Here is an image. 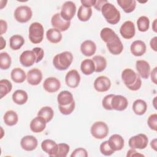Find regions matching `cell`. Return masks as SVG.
Listing matches in <instances>:
<instances>
[{
    "label": "cell",
    "mask_w": 157,
    "mask_h": 157,
    "mask_svg": "<svg viewBox=\"0 0 157 157\" xmlns=\"http://www.w3.org/2000/svg\"><path fill=\"white\" fill-rule=\"evenodd\" d=\"M101 11L108 23L116 25L120 21L121 18L120 12L112 4L107 2L102 6Z\"/></svg>",
    "instance_id": "cell-1"
},
{
    "label": "cell",
    "mask_w": 157,
    "mask_h": 157,
    "mask_svg": "<svg viewBox=\"0 0 157 157\" xmlns=\"http://www.w3.org/2000/svg\"><path fill=\"white\" fill-rule=\"evenodd\" d=\"M73 55L71 52L65 51L56 55L53 59V65L59 71H64L68 69L73 61Z\"/></svg>",
    "instance_id": "cell-2"
},
{
    "label": "cell",
    "mask_w": 157,
    "mask_h": 157,
    "mask_svg": "<svg viewBox=\"0 0 157 157\" xmlns=\"http://www.w3.org/2000/svg\"><path fill=\"white\" fill-rule=\"evenodd\" d=\"M44 29L42 25L39 22L32 23L29 27L28 37L31 43H40L44 39Z\"/></svg>",
    "instance_id": "cell-3"
},
{
    "label": "cell",
    "mask_w": 157,
    "mask_h": 157,
    "mask_svg": "<svg viewBox=\"0 0 157 157\" xmlns=\"http://www.w3.org/2000/svg\"><path fill=\"white\" fill-rule=\"evenodd\" d=\"M109 132L108 125L104 121L94 122L91 126L90 132L92 136L96 139H102L106 137Z\"/></svg>",
    "instance_id": "cell-4"
},
{
    "label": "cell",
    "mask_w": 157,
    "mask_h": 157,
    "mask_svg": "<svg viewBox=\"0 0 157 157\" xmlns=\"http://www.w3.org/2000/svg\"><path fill=\"white\" fill-rule=\"evenodd\" d=\"M33 16L31 9L27 6H20L16 8L14 12L15 19L20 23L28 22Z\"/></svg>",
    "instance_id": "cell-5"
},
{
    "label": "cell",
    "mask_w": 157,
    "mask_h": 157,
    "mask_svg": "<svg viewBox=\"0 0 157 157\" xmlns=\"http://www.w3.org/2000/svg\"><path fill=\"white\" fill-rule=\"evenodd\" d=\"M148 143V139L144 134H138L131 137L128 141V145L131 148L145 149Z\"/></svg>",
    "instance_id": "cell-6"
},
{
    "label": "cell",
    "mask_w": 157,
    "mask_h": 157,
    "mask_svg": "<svg viewBox=\"0 0 157 157\" xmlns=\"http://www.w3.org/2000/svg\"><path fill=\"white\" fill-rule=\"evenodd\" d=\"M76 10V6L72 1H66L61 6L60 12L61 17L64 20L70 21L74 17Z\"/></svg>",
    "instance_id": "cell-7"
},
{
    "label": "cell",
    "mask_w": 157,
    "mask_h": 157,
    "mask_svg": "<svg viewBox=\"0 0 157 157\" xmlns=\"http://www.w3.org/2000/svg\"><path fill=\"white\" fill-rule=\"evenodd\" d=\"M140 78L139 75L130 68L124 69L121 73V79L128 88L136 83Z\"/></svg>",
    "instance_id": "cell-8"
},
{
    "label": "cell",
    "mask_w": 157,
    "mask_h": 157,
    "mask_svg": "<svg viewBox=\"0 0 157 157\" xmlns=\"http://www.w3.org/2000/svg\"><path fill=\"white\" fill-rule=\"evenodd\" d=\"M51 24L53 28L59 30L60 32H64L69 28L71 21L64 20L61 17L60 13H56L52 16L51 18Z\"/></svg>",
    "instance_id": "cell-9"
},
{
    "label": "cell",
    "mask_w": 157,
    "mask_h": 157,
    "mask_svg": "<svg viewBox=\"0 0 157 157\" xmlns=\"http://www.w3.org/2000/svg\"><path fill=\"white\" fill-rule=\"evenodd\" d=\"M120 33L124 39H132L136 33L134 23L130 20L124 21L120 28Z\"/></svg>",
    "instance_id": "cell-10"
},
{
    "label": "cell",
    "mask_w": 157,
    "mask_h": 157,
    "mask_svg": "<svg viewBox=\"0 0 157 157\" xmlns=\"http://www.w3.org/2000/svg\"><path fill=\"white\" fill-rule=\"evenodd\" d=\"M94 88L98 92L107 91L111 86L110 78L105 75L97 77L94 82Z\"/></svg>",
    "instance_id": "cell-11"
},
{
    "label": "cell",
    "mask_w": 157,
    "mask_h": 157,
    "mask_svg": "<svg viewBox=\"0 0 157 157\" xmlns=\"http://www.w3.org/2000/svg\"><path fill=\"white\" fill-rule=\"evenodd\" d=\"M128 106V101L122 95H115L111 99V107L112 110L117 111H123Z\"/></svg>",
    "instance_id": "cell-12"
},
{
    "label": "cell",
    "mask_w": 157,
    "mask_h": 157,
    "mask_svg": "<svg viewBox=\"0 0 157 157\" xmlns=\"http://www.w3.org/2000/svg\"><path fill=\"white\" fill-rule=\"evenodd\" d=\"M80 75L75 69L69 71L65 76V82L67 86L75 88H77L80 82Z\"/></svg>",
    "instance_id": "cell-13"
},
{
    "label": "cell",
    "mask_w": 157,
    "mask_h": 157,
    "mask_svg": "<svg viewBox=\"0 0 157 157\" xmlns=\"http://www.w3.org/2000/svg\"><path fill=\"white\" fill-rule=\"evenodd\" d=\"M61 87L60 81L56 77H47L43 83L44 89L48 93H55L59 90Z\"/></svg>",
    "instance_id": "cell-14"
},
{
    "label": "cell",
    "mask_w": 157,
    "mask_h": 157,
    "mask_svg": "<svg viewBox=\"0 0 157 157\" xmlns=\"http://www.w3.org/2000/svg\"><path fill=\"white\" fill-rule=\"evenodd\" d=\"M38 145L37 139L33 136H25L21 139L20 145L22 149L27 151L34 150Z\"/></svg>",
    "instance_id": "cell-15"
},
{
    "label": "cell",
    "mask_w": 157,
    "mask_h": 157,
    "mask_svg": "<svg viewBox=\"0 0 157 157\" xmlns=\"http://www.w3.org/2000/svg\"><path fill=\"white\" fill-rule=\"evenodd\" d=\"M20 62L25 67L33 66L36 61V56L33 50H25L20 56Z\"/></svg>",
    "instance_id": "cell-16"
},
{
    "label": "cell",
    "mask_w": 157,
    "mask_h": 157,
    "mask_svg": "<svg viewBox=\"0 0 157 157\" xmlns=\"http://www.w3.org/2000/svg\"><path fill=\"white\" fill-rule=\"evenodd\" d=\"M26 80L28 83L33 86L39 85L42 80V73L37 68L30 69L26 74Z\"/></svg>",
    "instance_id": "cell-17"
},
{
    "label": "cell",
    "mask_w": 157,
    "mask_h": 157,
    "mask_svg": "<svg viewBox=\"0 0 157 157\" xmlns=\"http://www.w3.org/2000/svg\"><path fill=\"white\" fill-rule=\"evenodd\" d=\"M136 68L139 75L142 78L147 79L150 74V66L149 63L144 59H139L136 62Z\"/></svg>",
    "instance_id": "cell-18"
},
{
    "label": "cell",
    "mask_w": 157,
    "mask_h": 157,
    "mask_svg": "<svg viewBox=\"0 0 157 157\" xmlns=\"http://www.w3.org/2000/svg\"><path fill=\"white\" fill-rule=\"evenodd\" d=\"M42 150L51 157H55L58 149V145L52 139H45L41 143Z\"/></svg>",
    "instance_id": "cell-19"
},
{
    "label": "cell",
    "mask_w": 157,
    "mask_h": 157,
    "mask_svg": "<svg viewBox=\"0 0 157 157\" xmlns=\"http://www.w3.org/2000/svg\"><path fill=\"white\" fill-rule=\"evenodd\" d=\"M108 143L110 147L114 151H120L124 147V140L120 134H115L112 135L109 140Z\"/></svg>",
    "instance_id": "cell-20"
},
{
    "label": "cell",
    "mask_w": 157,
    "mask_h": 157,
    "mask_svg": "<svg viewBox=\"0 0 157 157\" xmlns=\"http://www.w3.org/2000/svg\"><path fill=\"white\" fill-rule=\"evenodd\" d=\"M47 123L44 118L40 116H37L33 118L29 124V128L31 131L35 133H39L42 132L46 128Z\"/></svg>",
    "instance_id": "cell-21"
},
{
    "label": "cell",
    "mask_w": 157,
    "mask_h": 157,
    "mask_svg": "<svg viewBox=\"0 0 157 157\" xmlns=\"http://www.w3.org/2000/svg\"><path fill=\"white\" fill-rule=\"evenodd\" d=\"M147 47L145 42L140 40L134 41L130 46V51L135 56H142L146 52Z\"/></svg>",
    "instance_id": "cell-22"
},
{
    "label": "cell",
    "mask_w": 157,
    "mask_h": 157,
    "mask_svg": "<svg viewBox=\"0 0 157 157\" xmlns=\"http://www.w3.org/2000/svg\"><path fill=\"white\" fill-rule=\"evenodd\" d=\"M80 51L83 55L88 57L91 56L96 51V45L91 40H86L82 43Z\"/></svg>",
    "instance_id": "cell-23"
},
{
    "label": "cell",
    "mask_w": 157,
    "mask_h": 157,
    "mask_svg": "<svg viewBox=\"0 0 157 157\" xmlns=\"http://www.w3.org/2000/svg\"><path fill=\"white\" fill-rule=\"evenodd\" d=\"M106 47L109 52L114 55L120 54L123 50V45L119 37L106 44Z\"/></svg>",
    "instance_id": "cell-24"
},
{
    "label": "cell",
    "mask_w": 157,
    "mask_h": 157,
    "mask_svg": "<svg viewBox=\"0 0 157 157\" xmlns=\"http://www.w3.org/2000/svg\"><path fill=\"white\" fill-rule=\"evenodd\" d=\"M74 101L72 94L67 90L61 91L57 96L58 105L66 106Z\"/></svg>",
    "instance_id": "cell-25"
},
{
    "label": "cell",
    "mask_w": 157,
    "mask_h": 157,
    "mask_svg": "<svg viewBox=\"0 0 157 157\" xmlns=\"http://www.w3.org/2000/svg\"><path fill=\"white\" fill-rule=\"evenodd\" d=\"M80 69L82 72L89 75L95 72V65L94 61L91 59H85L83 60L80 64Z\"/></svg>",
    "instance_id": "cell-26"
},
{
    "label": "cell",
    "mask_w": 157,
    "mask_h": 157,
    "mask_svg": "<svg viewBox=\"0 0 157 157\" xmlns=\"http://www.w3.org/2000/svg\"><path fill=\"white\" fill-rule=\"evenodd\" d=\"M12 100L17 105L25 104L28 99V93L23 90H17L12 94Z\"/></svg>",
    "instance_id": "cell-27"
},
{
    "label": "cell",
    "mask_w": 157,
    "mask_h": 157,
    "mask_svg": "<svg viewBox=\"0 0 157 157\" xmlns=\"http://www.w3.org/2000/svg\"><path fill=\"white\" fill-rule=\"evenodd\" d=\"M10 77L15 83H21L26 79V74L22 69L15 67L12 70Z\"/></svg>",
    "instance_id": "cell-28"
},
{
    "label": "cell",
    "mask_w": 157,
    "mask_h": 157,
    "mask_svg": "<svg viewBox=\"0 0 157 157\" xmlns=\"http://www.w3.org/2000/svg\"><path fill=\"white\" fill-rule=\"evenodd\" d=\"M61 32L55 28H50L46 32V37L47 40L53 44L59 43L62 39Z\"/></svg>",
    "instance_id": "cell-29"
},
{
    "label": "cell",
    "mask_w": 157,
    "mask_h": 157,
    "mask_svg": "<svg viewBox=\"0 0 157 157\" xmlns=\"http://www.w3.org/2000/svg\"><path fill=\"white\" fill-rule=\"evenodd\" d=\"M100 37L101 39L106 44L112 41L118 36L115 32L110 28H104L100 33Z\"/></svg>",
    "instance_id": "cell-30"
},
{
    "label": "cell",
    "mask_w": 157,
    "mask_h": 157,
    "mask_svg": "<svg viewBox=\"0 0 157 157\" xmlns=\"http://www.w3.org/2000/svg\"><path fill=\"white\" fill-rule=\"evenodd\" d=\"M3 120L6 125L9 126H12L18 123V117L15 111L9 110L5 112L3 116Z\"/></svg>",
    "instance_id": "cell-31"
},
{
    "label": "cell",
    "mask_w": 157,
    "mask_h": 157,
    "mask_svg": "<svg viewBox=\"0 0 157 157\" xmlns=\"http://www.w3.org/2000/svg\"><path fill=\"white\" fill-rule=\"evenodd\" d=\"M147 109V104L146 102L142 99H136L132 104V110L136 115H142L146 112Z\"/></svg>",
    "instance_id": "cell-32"
},
{
    "label": "cell",
    "mask_w": 157,
    "mask_h": 157,
    "mask_svg": "<svg viewBox=\"0 0 157 157\" xmlns=\"http://www.w3.org/2000/svg\"><path fill=\"white\" fill-rule=\"evenodd\" d=\"M24 38L18 34L12 36L9 39V46L13 50H19L24 45Z\"/></svg>",
    "instance_id": "cell-33"
},
{
    "label": "cell",
    "mask_w": 157,
    "mask_h": 157,
    "mask_svg": "<svg viewBox=\"0 0 157 157\" xmlns=\"http://www.w3.org/2000/svg\"><path fill=\"white\" fill-rule=\"evenodd\" d=\"M117 3L123 11L127 13L133 12L136 7L135 0H117Z\"/></svg>",
    "instance_id": "cell-34"
},
{
    "label": "cell",
    "mask_w": 157,
    "mask_h": 157,
    "mask_svg": "<svg viewBox=\"0 0 157 157\" xmlns=\"http://www.w3.org/2000/svg\"><path fill=\"white\" fill-rule=\"evenodd\" d=\"M92 13L91 7H86L81 6L77 12V18L81 21H87L90 19Z\"/></svg>",
    "instance_id": "cell-35"
},
{
    "label": "cell",
    "mask_w": 157,
    "mask_h": 157,
    "mask_svg": "<svg viewBox=\"0 0 157 157\" xmlns=\"http://www.w3.org/2000/svg\"><path fill=\"white\" fill-rule=\"evenodd\" d=\"M95 65V72H101L105 70L107 67V61L105 58L101 55H95L92 58Z\"/></svg>",
    "instance_id": "cell-36"
},
{
    "label": "cell",
    "mask_w": 157,
    "mask_h": 157,
    "mask_svg": "<svg viewBox=\"0 0 157 157\" xmlns=\"http://www.w3.org/2000/svg\"><path fill=\"white\" fill-rule=\"evenodd\" d=\"M37 116L42 117L45 119L47 123L50 121L54 116V111L51 107L45 106L42 107L37 113Z\"/></svg>",
    "instance_id": "cell-37"
},
{
    "label": "cell",
    "mask_w": 157,
    "mask_h": 157,
    "mask_svg": "<svg viewBox=\"0 0 157 157\" xmlns=\"http://www.w3.org/2000/svg\"><path fill=\"white\" fill-rule=\"evenodd\" d=\"M12 89V85L10 82L7 79H1L0 80V94L1 99L9 93Z\"/></svg>",
    "instance_id": "cell-38"
},
{
    "label": "cell",
    "mask_w": 157,
    "mask_h": 157,
    "mask_svg": "<svg viewBox=\"0 0 157 157\" xmlns=\"http://www.w3.org/2000/svg\"><path fill=\"white\" fill-rule=\"evenodd\" d=\"M12 63L10 56L7 52H1L0 53V67L2 70L8 69Z\"/></svg>",
    "instance_id": "cell-39"
},
{
    "label": "cell",
    "mask_w": 157,
    "mask_h": 157,
    "mask_svg": "<svg viewBox=\"0 0 157 157\" xmlns=\"http://www.w3.org/2000/svg\"><path fill=\"white\" fill-rule=\"evenodd\" d=\"M137 29L140 32H146L150 27V20L146 16H140L137 20Z\"/></svg>",
    "instance_id": "cell-40"
},
{
    "label": "cell",
    "mask_w": 157,
    "mask_h": 157,
    "mask_svg": "<svg viewBox=\"0 0 157 157\" xmlns=\"http://www.w3.org/2000/svg\"><path fill=\"white\" fill-rule=\"evenodd\" d=\"M58 145V149L55 157H66L70 150L69 145L65 143H59Z\"/></svg>",
    "instance_id": "cell-41"
},
{
    "label": "cell",
    "mask_w": 157,
    "mask_h": 157,
    "mask_svg": "<svg viewBox=\"0 0 157 157\" xmlns=\"http://www.w3.org/2000/svg\"><path fill=\"white\" fill-rule=\"evenodd\" d=\"M99 150L101 153L104 156H110L112 155L115 151L110 147L108 140H105L102 142L99 147Z\"/></svg>",
    "instance_id": "cell-42"
},
{
    "label": "cell",
    "mask_w": 157,
    "mask_h": 157,
    "mask_svg": "<svg viewBox=\"0 0 157 157\" xmlns=\"http://www.w3.org/2000/svg\"><path fill=\"white\" fill-rule=\"evenodd\" d=\"M75 101H73L72 103L66 106L58 105V109L59 112L61 113V114L64 115H68L72 113V112L75 109Z\"/></svg>",
    "instance_id": "cell-43"
},
{
    "label": "cell",
    "mask_w": 157,
    "mask_h": 157,
    "mask_svg": "<svg viewBox=\"0 0 157 157\" xmlns=\"http://www.w3.org/2000/svg\"><path fill=\"white\" fill-rule=\"evenodd\" d=\"M148 127L153 131H156L157 129V114L153 113L150 115L147 120Z\"/></svg>",
    "instance_id": "cell-44"
},
{
    "label": "cell",
    "mask_w": 157,
    "mask_h": 157,
    "mask_svg": "<svg viewBox=\"0 0 157 157\" xmlns=\"http://www.w3.org/2000/svg\"><path fill=\"white\" fill-rule=\"evenodd\" d=\"M114 96L113 94H110L106 95L102 101V105L103 108L107 110H112V108L111 107V99Z\"/></svg>",
    "instance_id": "cell-45"
},
{
    "label": "cell",
    "mask_w": 157,
    "mask_h": 157,
    "mask_svg": "<svg viewBox=\"0 0 157 157\" xmlns=\"http://www.w3.org/2000/svg\"><path fill=\"white\" fill-rule=\"evenodd\" d=\"M87 151L83 148H77L71 153V157H87Z\"/></svg>",
    "instance_id": "cell-46"
},
{
    "label": "cell",
    "mask_w": 157,
    "mask_h": 157,
    "mask_svg": "<svg viewBox=\"0 0 157 157\" xmlns=\"http://www.w3.org/2000/svg\"><path fill=\"white\" fill-rule=\"evenodd\" d=\"M33 52L35 53L36 56V63H37L42 61L44 56V51L40 47H34L33 48Z\"/></svg>",
    "instance_id": "cell-47"
},
{
    "label": "cell",
    "mask_w": 157,
    "mask_h": 157,
    "mask_svg": "<svg viewBox=\"0 0 157 157\" xmlns=\"http://www.w3.org/2000/svg\"><path fill=\"white\" fill-rule=\"evenodd\" d=\"M0 30H1V32H0L1 36L6 33L7 30V23L4 20H0Z\"/></svg>",
    "instance_id": "cell-48"
},
{
    "label": "cell",
    "mask_w": 157,
    "mask_h": 157,
    "mask_svg": "<svg viewBox=\"0 0 157 157\" xmlns=\"http://www.w3.org/2000/svg\"><path fill=\"white\" fill-rule=\"evenodd\" d=\"M144 155L137 152L136 149L131 148L127 151L126 156H144Z\"/></svg>",
    "instance_id": "cell-49"
},
{
    "label": "cell",
    "mask_w": 157,
    "mask_h": 157,
    "mask_svg": "<svg viewBox=\"0 0 157 157\" xmlns=\"http://www.w3.org/2000/svg\"><path fill=\"white\" fill-rule=\"evenodd\" d=\"M80 2L82 6L86 7H91L92 6H94L96 0H82Z\"/></svg>",
    "instance_id": "cell-50"
},
{
    "label": "cell",
    "mask_w": 157,
    "mask_h": 157,
    "mask_svg": "<svg viewBox=\"0 0 157 157\" xmlns=\"http://www.w3.org/2000/svg\"><path fill=\"white\" fill-rule=\"evenodd\" d=\"M107 2H108L106 0H97L96 1V2L94 5V7L98 11H101V8L102 7V6L106 3Z\"/></svg>",
    "instance_id": "cell-51"
},
{
    "label": "cell",
    "mask_w": 157,
    "mask_h": 157,
    "mask_svg": "<svg viewBox=\"0 0 157 157\" xmlns=\"http://www.w3.org/2000/svg\"><path fill=\"white\" fill-rule=\"evenodd\" d=\"M156 74H157V67H155L151 72H150V77H151V80L153 83L155 85L157 84V78H156Z\"/></svg>",
    "instance_id": "cell-52"
},
{
    "label": "cell",
    "mask_w": 157,
    "mask_h": 157,
    "mask_svg": "<svg viewBox=\"0 0 157 157\" xmlns=\"http://www.w3.org/2000/svg\"><path fill=\"white\" fill-rule=\"evenodd\" d=\"M156 42H157V37L155 36L153 37L150 41V47L155 52L157 51V45H156Z\"/></svg>",
    "instance_id": "cell-53"
},
{
    "label": "cell",
    "mask_w": 157,
    "mask_h": 157,
    "mask_svg": "<svg viewBox=\"0 0 157 157\" xmlns=\"http://www.w3.org/2000/svg\"><path fill=\"white\" fill-rule=\"evenodd\" d=\"M1 39V47H0V50H2L4 49L6 46V42L5 40V39L3 38V37L1 36L0 37Z\"/></svg>",
    "instance_id": "cell-54"
},
{
    "label": "cell",
    "mask_w": 157,
    "mask_h": 157,
    "mask_svg": "<svg viewBox=\"0 0 157 157\" xmlns=\"http://www.w3.org/2000/svg\"><path fill=\"white\" fill-rule=\"evenodd\" d=\"M150 146L154 150H156V139H154L150 142Z\"/></svg>",
    "instance_id": "cell-55"
},
{
    "label": "cell",
    "mask_w": 157,
    "mask_h": 157,
    "mask_svg": "<svg viewBox=\"0 0 157 157\" xmlns=\"http://www.w3.org/2000/svg\"><path fill=\"white\" fill-rule=\"evenodd\" d=\"M157 19H155L152 23V29L155 33H157Z\"/></svg>",
    "instance_id": "cell-56"
},
{
    "label": "cell",
    "mask_w": 157,
    "mask_h": 157,
    "mask_svg": "<svg viewBox=\"0 0 157 157\" xmlns=\"http://www.w3.org/2000/svg\"><path fill=\"white\" fill-rule=\"evenodd\" d=\"M1 132H2V136H1V137H0V138H1V139H2V136H3V135H2V134H3V129H2V127H1Z\"/></svg>",
    "instance_id": "cell-57"
}]
</instances>
